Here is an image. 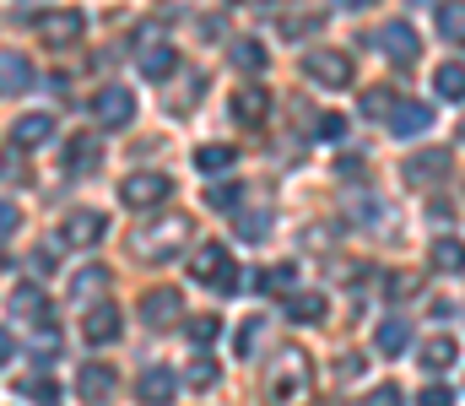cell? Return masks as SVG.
I'll list each match as a JSON object with an SVG mask.
<instances>
[{
  "mask_svg": "<svg viewBox=\"0 0 465 406\" xmlns=\"http://www.w3.org/2000/svg\"><path fill=\"white\" fill-rule=\"evenodd\" d=\"M373 347H379L384 358H401V352L411 347V325H406V320H379V331H373Z\"/></svg>",
  "mask_w": 465,
  "mask_h": 406,
  "instance_id": "20",
  "label": "cell"
},
{
  "mask_svg": "<svg viewBox=\"0 0 465 406\" xmlns=\"http://www.w3.org/2000/svg\"><path fill=\"white\" fill-rule=\"evenodd\" d=\"M168 195H173V179L168 173H124L119 179V201L130 212H157Z\"/></svg>",
  "mask_w": 465,
  "mask_h": 406,
  "instance_id": "4",
  "label": "cell"
},
{
  "mask_svg": "<svg viewBox=\"0 0 465 406\" xmlns=\"http://www.w3.org/2000/svg\"><path fill=\"white\" fill-rule=\"evenodd\" d=\"M11 309H16L22 320H33V325H49V303H44V292H38V287H27V282L16 287V298H11Z\"/></svg>",
  "mask_w": 465,
  "mask_h": 406,
  "instance_id": "26",
  "label": "cell"
},
{
  "mask_svg": "<svg viewBox=\"0 0 465 406\" xmlns=\"http://www.w3.org/2000/svg\"><path fill=\"white\" fill-rule=\"evenodd\" d=\"M119 331H124V320H119L114 303H104V298L82 314V336H87L93 347H109V342H119Z\"/></svg>",
  "mask_w": 465,
  "mask_h": 406,
  "instance_id": "11",
  "label": "cell"
},
{
  "mask_svg": "<svg viewBox=\"0 0 465 406\" xmlns=\"http://www.w3.org/2000/svg\"><path fill=\"white\" fill-rule=\"evenodd\" d=\"M98 163H104V141H98L93 131H76L71 141H65V173L82 179V173H93Z\"/></svg>",
  "mask_w": 465,
  "mask_h": 406,
  "instance_id": "12",
  "label": "cell"
},
{
  "mask_svg": "<svg viewBox=\"0 0 465 406\" xmlns=\"http://www.w3.org/2000/svg\"><path fill=\"white\" fill-rule=\"evenodd\" d=\"M439 33L450 44H465V0H444L439 5Z\"/></svg>",
  "mask_w": 465,
  "mask_h": 406,
  "instance_id": "29",
  "label": "cell"
},
{
  "mask_svg": "<svg viewBox=\"0 0 465 406\" xmlns=\"http://www.w3.org/2000/svg\"><path fill=\"white\" fill-rule=\"evenodd\" d=\"M109 287H114V271L109 266H82L71 276V303H98Z\"/></svg>",
  "mask_w": 465,
  "mask_h": 406,
  "instance_id": "16",
  "label": "cell"
},
{
  "mask_svg": "<svg viewBox=\"0 0 465 406\" xmlns=\"http://www.w3.org/2000/svg\"><path fill=\"white\" fill-rule=\"evenodd\" d=\"M379 49H384L395 65H417L422 38H417V27H411V22H384V27H379Z\"/></svg>",
  "mask_w": 465,
  "mask_h": 406,
  "instance_id": "9",
  "label": "cell"
},
{
  "mask_svg": "<svg viewBox=\"0 0 465 406\" xmlns=\"http://www.w3.org/2000/svg\"><path fill=\"white\" fill-rule=\"evenodd\" d=\"M417 406H455V391H450V385H428V391L417 396Z\"/></svg>",
  "mask_w": 465,
  "mask_h": 406,
  "instance_id": "39",
  "label": "cell"
},
{
  "mask_svg": "<svg viewBox=\"0 0 465 406\" xmlns=\"http://www.w3.org/2000/svg\"><path fill=\"white\" fill-rule=\"evenodd\" d=\"M0 266H5V255H0Z\"/></svg>",
  "mask_w": 465,
  "mask_h": 406,
  "instance_id": "48",
  "label": "cell"
},
{
  "mask_svg": "<svg viewBox=\"0 0 465 406\" xmlns=\"http://www.w3.org/2000/svg\"><path fill=\"white\" fill-rule=\"evenodd\" d=\"M406 184H422V190H433V184H444V173H450V152L444 146H422V152H411L406 157Z\"/></svg>",
  "mask_w": 465,
  "mask_h": 406,
  "instance_id": "8",
  "label": "cell"
},
{
  "mask_svg": "<svg viewBox=\"0 0 465 406\" xmlns=\"http://www.w3.org/2000/svg\"><path fill=\"white\" fill-rule=\"evenodd\" d=\"M303 76L309 82H320V87H351V54H341V49H309L303 54Z\"/></svg>",
  "mask_w": 465,
  "mask_h": 406,
  "instance_id": "5",
  "label": "cell"
},
{
  "mask_svg": "<svg viewBox=\"0 0 465 406\" xmlns=\"http://www.w3.org/2000/svg\"><path fill=\"white\" fill-rule=\"evenodd\" d=\"M433 87H439V98H455V104H460L465 98V65L460 60H444V65L433 71Z\"/></svg>",
  "mask_w": 465,
  "mask_h": 406,
  "instance_id": "27",
  "label": "cell"
},
{
  "mask_svg": "<svg viewBox=\"0 0 465 406\" xmlns=\"http://www.w3.org/2000/svg\"><path fill=\"white\" fill-rule=\"evenodd\" d=\"M433 125V104H395L390 109V135L395 141H411V135H422Z\"/></svg>",
  "mask_w": 465,
  "mask_h": 406,
  "instance_id": "15",
  "label": "cell"
},
{
  "mask_svg": "<svg viewBox=\"0 0 465 406\" xmlns=\"http://www.w3.org/2000/svg\"><path fill=\"white\" fill-rule=\"evenodd\" d=\"M368 406H401V391H395V385H373Z\"/></svg>",
  "mask_w": 465,
  "mask_h": 406,
  "instance_id": "42",
  "label": "cell"
},
{
  "mask_svg": "<svg viewBox=\"0 0 465 406\" xmlns=\"http://www.w3.org/2000/svg\"><path fill=\"white\" fill-rule=\"evenodd\" d=\"M428 309H433V320H450V314H455V303H450V298H433Z\"/></svg>",
  "mask_w": 465,
  "mask_h": 406,
  "instance_id": "45",
  "label": "cell"
},
{
  "mask_svg": "<svg viewBox=\"0 0 465 406\" xmlns=\"http://www.w3.org/2000/svg\"><path fill=\"white\" fill-rule=\"evenodd\" d=\"M287 320H298V325H314V320H325V292H287Z\"/></svg>",
  "mask_w": 465,
  "mask_h": 406,
  "instance_id": "23",
  "label": "cell"
},
{
  "mask_svg": "<svg viewBox=\"0 0 465 406\" xmlns=\"http://www.w3.org/2000/svg\"><path fill=\"white\" fill-rule=\"evenodd\" d=\"M260 336H265V320H243L238 336H232V352H238V358H254V352H260V347H254Z\"/></svg>",
  "mask_w": 465,
  "mask_h": 406,
  "instance_id": "31",
  "label": "cell"
},
{
  "mask_svg": "<svg viewBox=\"0 0 465 406\" xmlns=\"http://www.w3.org/2000/svg\"><path fill=\"white\" fill-rule=\"evenodd\" d=\"M141 320H146L152 331H163V325H179V292H173V287H157V292H146V298H141Z\"/></svg>",
  "mask_w": 465,
  "mask_h": 406,
  "instance_id": "17",
  "label": "cell"
},
{
  "mask_svg": "<svg viewBox=\"0 0 465 406\" xmlns=\"http://www.w3.org/2000/svg\"><path fill=\"white\" fill-rule=\"evenodd\" d=\"M212 206H217V212H232V206H238V184H217V190H212Z\"/></svg>",
  "mask_w": 465,
  "mask_h": 406,
  "instance_id": "41",
  "label": "cell"
},
{
  "mask_svg": "<svg viewBox=\"0 0 465 406\" xmlns=\"http://www.w3.org/2000/svg\"><path fill=\"white\" fill-rule=\"evenodd\" d=\"M135 60H141V76H146V82H168V76L179 71V54H173V44H146Z\"/></svg>",
  "mask_w": 465,
  "mask_h": 406,
  "instance_id": "19",
  "label": "cell"
},
{
  "mask_svg": "<svg viewBox=\"0 0 465 406\" xmlns=\"http://www.w3.org/2000/svg\"><path fill=\"white\" fill-rule=\"evenodd\" d=\"M5 233H16V206H11V201H0V239H5Z\"/></svg>",
  "mask_w": 465,
  "mask_h": 406,
  "instance_id": "43",
  "label": "cell"
},
{
  "mask_svg": "<svg viewBox=\"0 0 465 406\" xmlns=\"http://www.w3.org/2000/svg\"><path fill=\"white\" fill-rule=\"evenodd\" d=\"M93 114H98V125L124 131V125L135 120V98H130V87H104V93L93 98Z\"/></svg>",
  "mask_w": 465,
  "mask_h": 406,
  "instance_id": "10",
  "label": "cell"
},
{
  "mask_svg": "<svg viewBox=\"0 0 465 406\" xmlns=\"http://www.w3.org/2000/svg\"><path fill=\"white\" fill-rule=\"evenodd\" d=\"M11 352H16V342H11V331H0V369L11 363Z\"/></svg>",
  "mask_w": 465,
  "mask_h": 406,
  "instance_id": "46",
  "label": "cell"
},
{
  "mask_svg": "<svg viewBox=\"0 0 465 406\" xmlns=\"http://www.w3.org/2000/svg\"><path fill=\"white\" fill-rule=\"evenodd\" d=\"M428 261H433V271H444V276H465V244L460 239H433Z\"/></svg>",
  "mask_w": 465,
  "mask_h": 406,
  "instance_id": "22",
  "label": "cell"
},
{
  "mask_svg": "<svg viewBox=\"0 0 465 406\" xmlns=\"http://www.w3.org/2000/svg\"><path fill=\"white\" fill-rule=\"evenodd\" d=\"M341 11H362V5H373V0H336Z\"/></svg>",
  "mask_w": 465,
  "mask_h": 406,
  "instance_id": "47",
  "label": "cell"
},
{
  "mask_svg": "<svg viewBox=\"0 0 465 406\" xmlns=\"http://www.w3.org/2000/svg\"><path fill=\"white\" fill-rule=\"evenodd\" d=\"M232 65H238V71H254V76H260V71H265V49H260L254 38H243V44H232Z\"/></svg>",
  "mask_w": 465,
  "mask_h": 406,
  "instance_id": "30",
  "label": "cell"
},
{
  "mask_svg": "<svg viewBox=\"0 0 465 406\" xmlns=\"http://www.w3.org/2000/svg\"><path fill=\"white\" fill-rule=\"evenodd\" d=\"M190 217H179V212H168V217H146L135 233H130V255L135 261H173L184 244H190Z\"/></svg>",
  "mask_w": 465,
  "mask_h": 406,
  "instance_id": "2",
  "label": "cell"
},
{
  "mask_svg": "<svg viewBox=\"0 0 465 406\" xmlns=\"http://www.w3.org/2000/svg\"><path fill=\"white\" fill-rule=\"evenodd\" d=\"M49 135H54V114H44V109H38V114H22V120H16L11 141H16V146H44Z\"/></svg>",
  "mask_w": 465,
  "mask_h": 406,
  "instance_id": "21",
  "label": "cell"
},
{
  "mask_svg": "<svg viewBox=\"0 0 465 406\" xmlns=\"http://www.w3.org/2000/svg\"><path fill=\"white\" fill-rule=\"evenodd\" d=\"M390 109H395V93H390V87L362 93V114H368V120H390Z\"/></svg>",
  "mask_w": 465,
  "mask_h": 406,
  "instance_id": "33",
  "label": "cell"
},
{
  "mask_svg": "<svg viewBox=\"0 0 465 406\" xmlns=\"http://www.w3.org/2000/svg\"><path fill=\"white\" fill-rule=\"evenodd\" d=\"M455 358H460V347H455L450 336H428V342H422V352H417V363H422V369H433V374H439V369H450Z\"/></svg>",
  "mask_w": 465,
  "mask_h": 406,
  "instance_id": "25",
  "label": "cell"
},
{
  "mask_svg": "<svg viewBox=\"0 0 465 406\" xmlns=\"http://www.w3.org/2000/svg\"><path fill=\"white\" fill-rule=\"evenodd\" d=\"M82 11H38L33 16V33L44 38V44H54V49H65V44H76L82 38Z\"/></svg>",
  "mask_w": 465,
  "mask_h": 406,
  "instance_id": "7",
  "label": "cell"
},
{
  "mask_svg": "<svg viewBox=\"0 0 465 406\" xmlns=\"http://www.w3.org/2000/svg\"><path fill=\"white\" fill-rule=\"evenodd\" d=\"M292 282H298V266H292V261H287V266H276L271 276H265V287H271V292H292Z\"/></svg>",
  "mask_w": 465,
  "mask_h": 406,
  "instance_id": "37",
  "label": "cell"
},
{
  "mask_svg": "<svg viewBox=\"0 0 465 406\" xmlns=\"http://www.w3.org/2000/svg\"><path fill=\"white\" fill-rule=\"evenodd\" d=\"M379 217H384V206H379V201H357V206H351V223H357V228H373Z\"/></svg>",
  "mask_w": 465,
  "mask_h": 406,
  "instance_id": "38",
  "label": "cell"
},
{
  "mask_svg": "<svg viewBox=\"0 0 465 406\" xmlns=\"http://www.w3.org/2000/svg\"><path fill=\"white\" fill-rule=\"evenodd\" d=\"M217 331H223V320H217V314H201V320H190V342H195L201 352L217 342Z\"/></svg>",
  "mask_w": 465,
  "mask_h": 406,
  "instance_id": "34",
  "label": "cell"
},
{
  "mask_svg": "<svg viewBox=\"0 0 465 406\" xmlns=\"http://www.w3.org/2000/svg\"><path fill=\"white\" fill-rule=\"evenodd\" d=\"M135 396L141 406H168L179 396V380H173V369H141V380H135Z\"/></svg>",
  "mask_w": 465,
  "mask_h": 406,
  "instance_id": "13",
  "label": "cell"
},
{
  "mask_svg": "<svg viewBox=\"0 0 465 406\" xmlns=\"http://www.w3.org/2000/svg\"><path fill=\"white\" fill-rule=\"evenodd\" d=\"M22 87H33V65H27V54H0V93H22Z\"/></svg>",
  "mask_w": 465,
  "mask_h": 406,
  "instance_id": "24",
  "label": "cell"
},
{
  "mask_svg": "<svg viewBox=\"0 0 465 406\" xmlns=\"http://www.w3.org/2000/svg\"><path fill=\"white\" fill-rule=\"evenodd\" d=\"M76 391H82V401L104 406L114 396V369H109V363H87V369L76 374Z\"/></svg>",
  "mask_w": 465,
  "mask_h": 406,
  "instance_id": "18",
  "label": "cell"
},
{
  "mask_svg": "<svg viewBox=\"0 0 465 406\" xmlns=\"http://www.w3.org/2000/svg\"><path fill=\"white\" fill-rule=\"evenodd\" d=\"M104 233H109V217L93 212V206H82V212H71V217L60 223V244H71V250H93Z\"/></svg>",
  "mask_w": 465,
  "mask_h": 406,
  "instance_id": "6",
  "label": "cell"
},
{
  "mask_svg": "<svg viewBox=\"0 0 465 406\" xmlns=\"http://www.w3.org/2000/svg\"><path fill=\"white\" fill-rule=\"evenodd\" d=\"M314 135H320V141H341V135H347V120H341V114H325Z\"/></svg>",
  "mask_w": 465,
  "mask_h": 406,
  "instance_id": "40",
  "label": "cell"
},
{
  "mask_svg": "<svg viewBox=\"0 0 465 406\" xmlns=\"http://www.w3.org/2000/svg\"><path fill=\"white\" fill-rule=\"evenodd\" d=\"M320 27V11H292V16H282V33L287 38H303V33H314Z\"/></svg>",
  "mask_w": 465,
  "mask_h": 406,
  "instance_id": "35",
  "label": "cell"
},
{
  "mask_svg": "<svg viewBox=\"0 0 465 406\" xmlns=\"http://www.w3.org/2000/svg\"><path fill=\"white\" fill-rule=\"evenodd\" d=\"M190 385H195V391H206V385H217V363H212L206 352H195V363H190Z\"/></svg>",
  "mask_w": 465,
  "mask_h": 406,
  "instance_id": "36",
  "label": "cell"
},
{
  "mask_svg": "<svg viewBox=\"0 0 465 406\" xmlns=\"http://www.w3.org/2000/svg\"><path fill=\"white\" fill-rule=\"evenodd\" d=\"M265 396H271V406H309V396H314V363H309L303 347H282L271 358Z\"/></svg>",
  "mask_w": 465,
  "mask_h": 406,
  "instance_id": "1",
  "label": "cell"
},
{
  "mask_svg": "<svg viewBox=\"0 0 465 406\" xmlns=\"http://www.w3.org/2000/svg\"><path fill=\"white\" fill-rule=\"evenodd\" d=\"M190 276L201 282V287H217V292H232L238 287V266L228 261V244H201L195 250V261H190Z\"/></svg>",
  "mask_w": 465,
  "mask_h": 406,
  "instance_id": "3",
  "label": "cell"
},
{
  "mask_svg": "<svg viewBox=\"0 0 465 406\" xmlns=\"http://www.w3.org/2000/svg\"><path fill=\"white\" fill-rule=\"evenodd\" d=\"M16 396H27V401H38V406H54L60 401V385H54V380H22Z\"/></svg>",
  "mask_w": 465,
  "mask_h": 406,
  "instance_id": "32",
  "label": "cell"
},
{
  "mask_svg": "<svg viewBox=\"0 0 465 406\" xmlns=\"http://www.w3.org/2000/svg\"><path fill=\"white\" fill-rule=\"evenodd\" d=\"M232 157H238V152H232V146H223V141H212V146H195V168H201V173H228Z\"/></svg>",
  "mask_w": 465,
  "mask_h": 406,
  "instance_id": "28",
  "label": "cell"
},
{
  "mask_svg": "<svg viewBox=\"0 0 465 406\" xmlns=\"http://www.w3.org/2000/svg\"><path fill=\"white\" fill-rule=\"evenodd\" d=\"M265 114H271V93L260 87V82H249V87H238V98H232V120L238 125H265Z\"/></svg>",
  "mask_w": 465,
  "mask_h": 406,
  "instance_id": "14",
  "label": "cell"
},
{
  "mask_svg": "<svg viewBox=\"0 0 465 406\" xmlns=\"http://www.w3.org/2000/svg\"><path fill=\"white\" fill-rule=\"evenodd\" d=\"M33 271H38V276H49V271H54V255H49V250H38V255H33Z\"/></svg>",
  "mask_w": 465,
  "mask_h": 406,
  "instance_id": "44",
  "label": "cell"
}]
</instances>
